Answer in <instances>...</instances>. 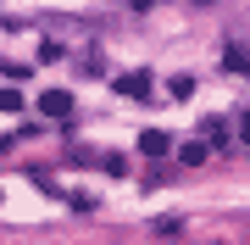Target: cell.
Here are the masks:
<instances>
[{
	"instance_id": "6da1fadb",
	"label": "cell",
	"mask_w": 250,
	"mask_h": 245,
	"mask_svg": "<svg viewBox=\"0 0 250 245\" xmlns=\"http://www.w3.org/2000/svg\"><path fill=\"white\" fill-rule=\"evenodd\" d=\"M39 111H45V117H72V95L67 89H45L39 95Z\"/></svg>"
},
{
	"instance_id": "7a4b0ae2",
	"label": "cell",
	"mask_w": 250,
	"mask_h": 245,
	"mask_svg": "<svg viewBox=\"0 0 250 245\" xmlns=\"http://www.w3.org/2000/svg\"><path fill=\"white\" fill-rule=\"evenodd\" d=\"M117 89H123L128 100H145V95H150V73H145V67H139V73H123V78H117Z\"/></svg>"
},
{
	"instance_id": "3957f363",
	"label": "cell",
	"mask_w": 250,
	"mask_h": 245,
	"mask_svg": "<svg viewBox=\"0 0 250 245\" xmlns=\"http://www.w3.org/2000/svg\"><path fill=\"white\" fill-rule=\"evenodd\" d=\"M139 151H145V156H167V151H172L167 128H145V134H139Z\"/></svg>"
},
{
	"instance_id": "277c9868",
	"label": "cell",
	"mask_w": 250,
	"mask_h": 245,
	"mask_svg": "<svg viewBox=\"0 0 250 245\" xmlns=\"http://www.w3.org/2000/svg\"><path fill=\"white\" fill-rule=\"evenodd\" d=\"M200 134H206V151H223V145H228V123H223V117H206Z\"/></svg>"
},
{
	"instance_id": "5b68a950",
	"label": "cell",
	"mask_w": 250,
	"mask_h": 245,
	"mask_svg": "<svg viewBox=\"0 0 250 245\" xmlns=\"http://www.w3.org/2000/svg\"><path fill=\"white\" fill-rule=\"evenodd\" d=\"M223 73H250V62H245V50H223Z\"/></svg>"
},
{
	"instance_id": "8992f818",
	"label": "cell",
	"mask_w": 250,
	"mask_h": 245,
	"mask_svg": "<svg viewBox=\"0 0 250 245\" xmlns=\"http://www.w3.org/2000/svg\"><path fill=\"white\" fill-rule=\"evenodd\" d=\"M156 234L161 240H178L184 234V218H156Z\"/></svg>"
},
{
	"instance_id": "52a82bcc",
	"label": "cell",
	"mask_w": 250,
	"mask_h": 245,
	"mask_svg": "<svg viewBox=\"0 0 250 245\" xmlns=\"http://www.w3.org/2000/svg\"><path fill=\"white\" fill-rule=\"evenodd\" d=\"M178 156H184V162H189V167H195V162H206V139H189V145H184Z\"/></svg>"
},
{
	"instance_id": "ba28073f",
	"label": "cell",
	"mask_w": 250,
	"mask_h": 245,
	"mask_svg": "<svg viewBox=\"0 0 250 245\" xmlns=\"http://www.w3.org/2000/svg\"><path fill=\"white\" fill-rule=\"evenodd\" d=\"M167 89H172V95H178V100H189V95H195V78H189V73H178V78H172V84H167Z\"/></svg>"
},
{
	"instance_id": "9c48e42d",
	"label": "cell",
	"mask_w": 250,
	"mask_h": 245,
	"mask_svg": "<svg viewBox=\"0 0 250 245\" xmlns=\"http://www.w3.org/2000/svg\"><path fill=\"white\" fill-rule=\"evenodd\" d=\"M0 111H22V95L17 89H0Z\"/></svg>"
},
{
	"instance_id": "30bf717a",
	"label": "cell",
	"mask_w": 250,
	"mask_h": 245,
	"mask_svg": "<svg viewBox=\"0 0 250 245\" xmlns=\"http://www.w3.org/2000/svg\"><path fill=\"white\" fill-rule=\"evenodd\" d=\"M239 128H245V134H250V111H245V117H239Z\"/></svg>"
}]
</instances>
